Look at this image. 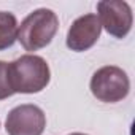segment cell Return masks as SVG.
Wrapping results in <instances>:
<instances>
[{
	"label": "cell",
	"mask_w": 135,
	"mask_h": 135,
	"mask_svg": "<svg viewBox=\"0 0 135 135\" xmlns=\"http://www.w3.org/2000/svg\"><path fill=\"white\" fill-rule=\"evenodd\" d=\"M51 80L48 62L35 54H24L8 64V81L16 94L41 92Z\"/></svg>",
	"instance_id": "1"
},
{
	"label": "cell",
	"mask_w": 135,
	"mask_h": 135,
	"mask_svg": "<svg viewBox=\"0 0 135 135\" xmlns=\"http://www.w3.org/2000/svg\"><path fill=\"white\" fill-rule=\"evenodd\" d=\"M57 29V15L49 8H38L18 26V40L26 51H38L52 41Z\"/></svg>",
	"instance_id": "2"
},
{
	"label": "cell",
	"mask_w": 135,
	"mask_h": 135,
	"mask_svg": "<svg viewBox=\"0 0 135 135\" xmlns=\"http://www.w3.org/2000/svg\"><path fill=\"white\" fill-rule=\"evenodd\" d=\"M130 91V80L127 73L116 65L99 69L91 78L92 95L105 103H116L124 100Z\"/></svg>",
	"instance_id": "3"
},
{
	"label": "cell",
	"mask_w": 135,
	"mask_h": 135,
	"mask_svg": "<svg viewBox=\"0 0 135 135\" xmlns=\"http://www.w3.org/2000/svg\"><path fill=\"white\" fill-rule=\"evenodd\" d=\"M99 22L100 26L114 38H124L133 22L132 8L122 0H103L97 3Z\"/></svg>",
	"instance_id": "4"
},
{
	"label": "cell",
	"mask_w": 135,
	"mask_h": 135,
	"mask_svg": "<svg viewBox=\"0 0 135 135\" xmlns=\"http://www.w3.org/2000/svg\"><path fill=\"white\" fill-rule=\"evenodd\" d=\"M46 127V116L43 110L32 103L15 107L5 122L8 135H41Z\"/></svg>",
	"instance_id": "5"
},
{
	"label": "cell",
	"mask_w": 135,
	"mask_h": 135,
	"mask_svg": "<svg viewBox=\"0 0 135 135\" xmlns=\"http://www.w3.org/2000/svg\"><path fill=\"white\" fill-rule=\"evenodd\" d=\"M102 26L97 15H84L73 21L67 33V46L75 52H83L92 48L100 38Z\"/></svg>",
	"instance_id": "6"
},
{
	"label": "cell",
	"mask_w": 135,
	"mask_h": 135,
	"mask_svg": "<svg viewBox=\"0 0 135 135\" xmlns=\"http://www.w3.org/2000/svg\"><path fill=\"white\" fill-rule=\"evenodd\" d=\"M18 40V21L10 11H0V51L8 49Z\"/></svg>",
	"instance_id": "7"
},
{
	"label": "cell",
	"mask_w": 135,
	"mask_h": 135,
	"mask_svg": "<svg viewBox=\"0 0 135 135\" xmlns=\"http://www.w3.org/2000/svg\"><path fill=\"white\" fill-rule=\"evenodd\" d=\"M13 94L15 92L11 91V86L8 81V64L0 60V100H5Z\"/></svg>",
	"instance_id": "8"
},
{
	"label": "cell",
	"mask_w": 135,
	"mask_h": 135,
	"mask_svg": "<svg viewBox=\"0 0 135 135\" xmlns=\"http://www.w3.org/2000/svg\"><path fill=\"white\" fill-rule=\"evenodd\" d=\"M70 135H86V133H80V132H73V133H70Z\"/></svg>",
	"instance_id": "9"
}]
</instances>
